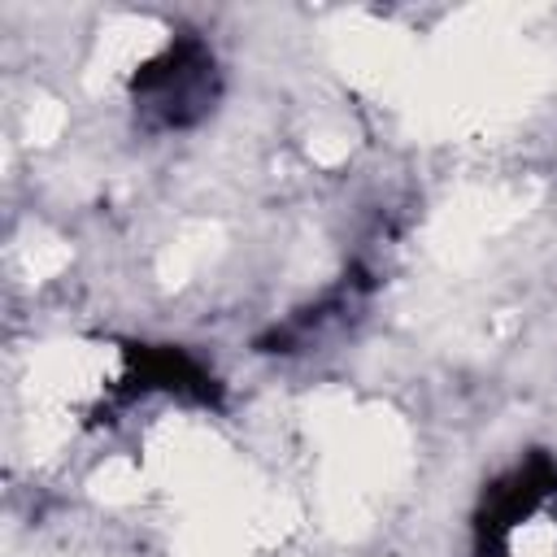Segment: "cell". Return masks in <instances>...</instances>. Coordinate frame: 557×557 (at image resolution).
<instances>
[{"label":"cell","instance_id":"cell-1","mask_svg":"<svg viewBox=\"0 0 557 557\" xmlns=\"http://www.w3.org/2000/svg\"><path fill=\"white\" fill-rule=\"evenodd\" d=\"M496 557H557V474L535 466L518 470L496 496L492 513Z\"/></svg>","mask_w":557,"mask_h":557},{"label":"cell","instance_id":"cell-2","mask_svg":"<svg viewBox=\"0 0 557 557\" xmlns=\"http://www.w3.org/2000/svg\"><path fill=\"white\" fill-rule=\"evenodd\" d=\"M209 57L200 48H170L161 52L148 74H139V104L161 126H183L209 100Z\"/></svg>","mask_w":557,"mask_h":557}]
</instances>
